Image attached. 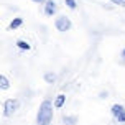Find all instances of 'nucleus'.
I'll return each mask as SVG.
<instances>
[{"label": "nucleus", "instance_id": "nucleus-14", "mask_svg": "<svg viewBox=\"0 0 125 125\" xmlns=\"http://www.w3.org/2000/svg\"><path fill=\"white\" fill-rule=\"evenodd\" d=\"M33 2H36V3H40V2H44V0H33Z\"/></svg>", "mask_w": 125, "mask_h": 125}, {"label": "nucleus", "instance_id": "nucleus-1", "mask_svg": "<svg viewBox=\"0 0 125 125\" xmlns=\"http://www.w3.org/2000/svg\"><path fill=\"white\" fill-rule=\"evenodd\" d=\"M51 119H53V109H51V102L50 100H44L40 110H38V117H36V122L38 125H50Z\"/></svg>", "mask_w": 125, "mask_h": 125}, {"label": "nucleus", "instance_id": "nucleus-5", "mask_svg": "<svg viewBox=\"0 0 125 125\" xmlns=\"http://www.w3.org/2000/svg\"><path fill=\"white\" fill-rule=\"evenodd\" d=\"M54 12H56V3L53 2V0H46V7H44V13L46 15H54Z\"/></svg>", "mask_w": 125, "mask_h": 125}, {"label": "nucleus", "instance_id": "nucleus-3", "mask_svg": "<svg viewBox=\"0 0 125 125\" xmlns=\"http://www.w3.org/2000/svg\"><path fill=\"white\" fill-rule=\"evenodd\" d=\"M69 28H71V20L68 18V17H58L56 20V30L58 31H68Z\"/></svg>", "mask_w": 125, "mask_h": 125}, {"label": "nucleus", "instance_id": "nucleus-12", "mask_svg": "<svg viewBox=\"0 0 125 125\" xmlns=\"http://www.w3.org/2000/svg\"><path fill=\"white\" fill-rule=\"evenodd\" d=\"M66 5H68L69 8H76V2L74 0H66Z\"/></svg>", "mask_w": 125, "mask_h": 125}, {"label": "nucleus", "instance_id": "nucleus-15", "mask_svg": "<svg viewBox=\"0 0 125 125\" xmlns=\"http://www.w3.org/2000/svg\"><path fill=\"white\" fill-rule=\"evenodd\" d=\"M122 58H125V50H124V51H122Z\"/></svg>", "mask_w": 125, "mask_h": 125}, {"label": "nucleus", "instance_id": "nucleus-4", "mask_svg": "<svg viewBox=\"0 0 125 125\" xmlns=\"http://www.w3.org/2000/svg\"><path fill=\"white\" fill-rule=\"evenodd\" d=\"M112 115L119 120V122L124 124V122H125V109H124V105H120V104L112 105Z\"/></svg>", "mask_w": 125, "mask_h": 125}, {"label": "nucleus", "instance_id": "nucleus-9", "mask_svg": "<svg viewBox=\"0 0 125 125\" xmlns=\"http://www.w3.org/2000/svg\"><path fill=\"white\" fill-rule=\"evenodd\" d=\"M64 99H66V97H64V94H59V95L56 97V100H54V105H56L58 109H59V107H62V104H64Z\"/></svg>", "mask_w": 125, "mask_h": 125}, {"label": "nucleus", "instance_id": "nucleus-8", "mask_svg": "<svg viewBox=\"0 0 125 125\" xmlns=\"http://www.w3.org/2000/svg\"><path fill=\"white\" fill-rule=\"evenodd\" d=\"M21 23H23V20H21V18H15L12 23H10L8 30H15V28H18V26H21Z\"/></svg>", "mask_w": 125, "mask_h": 125}, {"label": "nucleus", "instance_id": "nucleus-2", "mask_svg": "<svg viewBox=\"0 0 125 125\" xmlns=\"http://www.w3.org/2000/svg\"><path fill=\"white\" fill-rule=\"evenodd\" d=\"M18 109H20V102L18 100H15V99L7 100L5 105H3V115H5V117H10V115H13Z\"/></svg>", "mask_w": 125, "mask_h": 125}, {"label": "nucleus", "instance_id": "nucleus-13", "mask_svg": "<svg viewBox=\"0 0 125 125\" xmlns=\"http://www.w3.org/2000/svg\"><path fill=\"white\" fill-rule=\"evenodd\" d=\"M114 3H117V5H124L125 7V0H112Z\"/></svg>", "mask_w": 125, "mask_h": 125}, {"label": "nucleus", "instance_id": "nucleus-11", "mask_svg": "<svg viewBox=\"0 0 125 125\" xmlns=\"http://www.w3.org/2000/svg\"><path fill=\"white\" fill-rule=\"evenodd\" d=\"M17 44H18V48H21V50H30V44L28 43H25V41H17Z\"/></svg>", "mask_w": 125, "mask_h": 125}, {"label": "nucleus", "instance_id": "nucleus-7", "mask_svg": "<svg viewBox=\"0 0 125 125\" xmlns=\"http://www.w3.org/2000/svg\"><path fill=\"white\" fill-rule=\"evenodd\" d=\"M8 87H10V82H8V79H7L5 76H0V89H2V91H7Z\"/></svg>", "mask_w": 125, "mask_h": 125}, {"label": "nucleus", "instance_id": "nucleus-10", "mask_svg": "<svg viewBox=\"0 0 125 125\" xmlns=\"http://www.w3.org/2000/svg\"><path fill=\"white\" fill-rule=\"evenodd\" d=\"M44 81L46 82H54L56 81V76L53 74V73H46V74H44Z\"/></svg>", "mask_w": 125, "mask_h": 125}, {"label": "nucleus", "instance_id": "nucleus-6", "mask_svg": "<svg viewBox=\"0 0 125 125\" xmlns=\"http://www.w3.org/2000/svg\"><path fill=\"white\" fill-rule=\"evenodd\" d=\"M76 122H77V117H74V115H64L62 117V124L64 125H76Z\"/></svg>", "mask_w": 125, "mask_h": 125}]
</instances>
